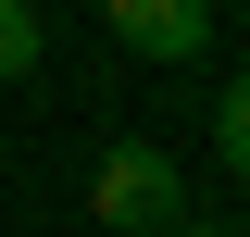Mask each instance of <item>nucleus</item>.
I'll return each mask as SVG.
<instances>
[{
	"label": "nucleus",
	"instance_id": "f257e3e1",
	"mask_svg": "<svg viewBox=\"0 0 250 237\" xmlns=\"http://www.w3.org/2000/svg\"><path fill=\"white\" fill-rule=\"evenodd\" d=\"M88 212L113 237H163V225H188V175H175V150H150V138H113L88 162Z\"/></svg>",
	"mask_w": 250,
	"mask_h": 237
},
{
	"label": "nucleus",
	"instance_id": "f03ea898",
	"mask_svg": "<svg viewBox=\"0 0 250 237\" xmlns=\"http://www.w3.org/2000/svg\"><path fill=\"white\" fill-rule=\"evenodd\" d=\"M100 25H113L138 62H200L225 38V13H213V0H100Z\"/></svg>",
	"mask_w": 250,
	"mask_h": 237
},
{
	"label": "nucleus",
	"instance_id": "7ed1b4c3",
	"mask_svg": "<svg viewBox=\"0 0 250 237\" xmlns=\"http://www.w3.org/2000/svg\"><path fill=\"white\" fill-rule=\"evenodd\" d=\"M38 50H50V25H38V0H0V88H25Z\"/></svg>",
	"mask_w": 250,
	"mask_h": 237
},
{
	"label": "nucleus",
	"instance_id": "20e7f679",
	"mask_svg": "<svg viewBox=\"0 0 250 237\" xmlns=\"http://www.w3.org/2000/svg\"><path fill=\"white\" fill-rule=\"evenodd\" d=\"M213 150H225V175L250 187V62L225 75V100H213Z\"/></svg>",
	"mask_w": 250,
	"mask_h": 237
},
{
	"label": "nucleus",
	"instance_id": "39448f33",
	"mask_svg": "<svg viewBox=\"0 0 250 237\" xmlns=\"http://www.w3.org/2000/svg\"><path fill=\"white\" fill-rule=\"evenodd\" d=\"M163 237H225V225H163Z\"/></svg>",
	"mask_w": 250,
	"mask_h": 237
},
{
	"label": "nucleus",
	"instance_id": "423d86ee",
	"mask_svg": "<svg viewBox=\"0 0 250 237\" xmlns=\"http://www.w3.org/2000/svg\"><path fill=\"white\" fill-rule=\"evenodd\" d=\"M238 38H250V0H238Z\"/></svg>",
	"mask_w": 250,
	"mask_h": 237
}]
</instances>
